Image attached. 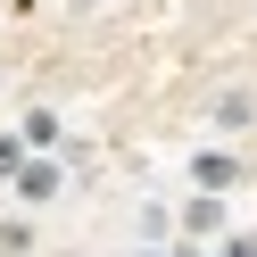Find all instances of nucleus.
Returning <instances> with one entry per match:
<instances>
[{
    "label": "nucleus",
    "mask_w": 257,
    "mask_h": 257,
    "mask_svg": "<svg viewBox=\"0 0 257 257\" xmlns=\"http://www.w3.org/2000/svg\"><path fill=\"white\" fill-rule=\"evenodd\" d=\"M9 183H17V199H25V207H42V199H58V183H67V174H58V158H25Z\"/></svg>",
    "instance_id": "nucleus-1"
},
{
    "label": "nucleus",
    "mask_w": 257,
    "mask_h": 257,
    "mask_svg": "<svg viewBox=\"0 0 257 257\" xmlns=\"http://www.w3.org/2000/svg\"><path fill=\"white\" fill-rule=\"evenodd\" d=\"M191 174H199V191H207V199H224V191L240 183V158H224V150H199V158H191Z\"/></svg>",
    "instance_id": "nucleus-2"
},
{
    "label": "nucleus",
    "mask_w": 257,
    "mask_h": 257,
    "mask_svg": "<svg viewBox=\"0 0 257 257\" xmlns=\"http://www.w3.org/2000/svg\"><path fill=\"white\" fill-rule=\"evenodd\" d=\"M183 232H191V240H199V232H224V199H207V191H199V199L183 207Z\"/></svg>",
    "instance_id": "nucleus-3"
},
{
    "label": "nucleus",
    "mask_w": 257,
    "mask_h": 257,
    "mask_svg": "<svg viewBox=\"0 0 257 257\" xmlns=\"http://www.w3.org/2000/svg\"><path fill=\"white\" fill-rule=\"evenodd\" d=\"M249 116H257V100H249V91H224V100H216V124H224V133H240Z\"/></svg>",
    "instance_id": "nucleus-4"
},
{
    "label": "nucleus",
    "mask_w": 257,
    "mask_h": 257,
    "mask_svg": "<svg viewBox=\"0 0 257 257\" xmlns=\"http://www.w3.org/2000/svg\"><path fill=\"white\" fill-rule=\"evenodd\" d=\"M17 141H25V150H50V141H58V116H50V108H34V116L17 124Z\"/></svg>",
    "instance_id": "nucleus-5"
},
{
    "label": "nucleus",
    "mask_w": 257,
    "mask_h": 257,
    "mask_svg": "<svg viewBox=\"0 0 257 257\" xmlns=\"http://www.w3.org/2000/svg\"><path fill=\"white\" fill-rule=\"evenodd\" d=\"M216 257H257V232H224V240H216Z\"/></svg>",
    "instance_id": "nucleus-6"
},
{
    "label": "nucleus",
    "mask_w": 257,
    "mask_h": 257,
    "mask_svg": "<svg viewBox=\"0 0 257 257\" xmlns=\"http://www.w3.org/2000/svg\"><path fill=\"white\" fill-rule=\"evenodd\" d=\"M17 166H25V141H17V133H0V174H17Z\"/></svg>",
    "instance_id": "nucleus-7"
},
{
    "label": "nucleus",
    "mask_w": 257,
    "mask_h": 257,
    "mask_svg": "<svg viewBox=\"0 0 257 257\" xmlns=\"http://www.w3.org/2000/svg\"><path fill=\"white\" fill-rule=\"evenodd\" d=\"M141 257H158V249H141Z\"/></svg>",
    "instance_id": "nucleus-8"
}]
</instances>
